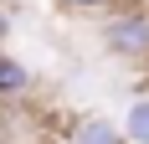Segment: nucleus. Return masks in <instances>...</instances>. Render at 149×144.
<instances>
[{
    "instance_id": "nucleus-1",
    "label": "nucleus",
    "mask_w": 149,
    "mask_h": 144,
    "mask_svg": "<svg viewBox=\"0 0 149 144\" xmlns=\"http://www.w3.org/2000/svg\"><path fill=\"white\" fill-rule=\"evenodd\" d=\"M103 52L118 62H149V15L144 10H118L103 26Z\"/></svg>"
},
{
    "instance_id": "nucleus-2",
    "label": "nucleus",
    "mask_w": 149,
    "mask_h": 144,
    "mask_svg": "<svg viewBox=\"0 0 149 144\" xmlns=\"http://www.w3.org/2000/svg\"><path fill=\"white\" fill-rule=\"evenodd\" d=\"M31 82H36V77H31V67L0 46V103H21V98L31 93Z\"/></svg>"
},
{
    "instance_id": "nucleus-3",
    "label": "nucleus",
    "mask_w": 149,
    "mask_h": 144,
    "mask_svg": "<svg viewBox=\"0 0 149 144\" xmlns=\"http://www.w3.org/2000/svg\"><path fill=\"white\" fill-rule=\"evenodd\" d=\"M67 144H123V134L108 118H77L72 134H67Z\"/></svg>"
},
{
    "instance_id": "nucleus-4",
    "label": "nucleus",
    "mask_w": 149,
    "mask_h": 144,
    "mask_svg": "<svg viewBox=\"0 0 149 144\" xmlns=\"http://www.w3.org/2000/svg\"><path fill=\"white\" fill-rule=\"evenodd\" d=\"M118 134H123V144H149V98H134V103H129Z\"/></svg>"
},
{
    "instance_id": "nucleus-5",
    "label": "nucleus",
    "mask_w": 149,
    "mask_h": 144,
    "mask_svg": "<svg viewBox=\"0 0 149 144\" xmlns=\"http://www.w3.org/2000/svg\"><path fill=\"white\" fill-rule=\"evenodd\" d=\"M10 31H15V15H10V5H0V46L10 41Z\"/></svg>"
},
{
    "instance_id": "nucleus-6",
    "label": "nucleus",
    "mask_w": 149,
    "mask_h": 144,
    "mask_svg": "<svg viewBox=\"0 0 149 144\" xmlns=\"http://www.w3.org/2000/svg\"><path fill=\"white\" fill-rule=\"evenodd\" d=\"M98 5H108V0H62V10H98Z\"/></svg>"
}]
</instances>
